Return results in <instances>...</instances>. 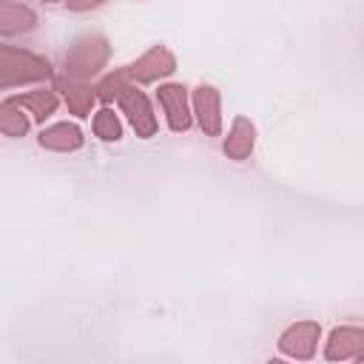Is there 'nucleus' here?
<instances>
[{"instance_id": "obj_1", "label": "nucleus", "mask_w": 364, "mask_h": 364, "mask_svg": "<svg viewBox=\"0 0 364 364\" xmlns=\"http://www.w3.org/2000/svg\"><path fill=\"white\" fill-rule=\"evenodd\" d=\"M94 91H97V97H100L102 102H114V100L119 102V108L125 111V117H128V122L134 125L136 136H145V139H148V136L156 134V117H154V111H151L148 97H145L134 82H128L119 71L102 77Z\"/></svg>"}, {"instance_id": "obj_2", "label": "nucleus", "mask_w": 364, "mask_h": 364, "mask_svg": "<svg viewBox=\"0 0 364 364\" xmlns=\"http://www.w3.org/2000/svg\"><path fill=\"white\" fill-rule=\"evenodd\" d=\"M51 77V63L31 54L20 51L11 46H0V88L6 85H20V82H37Z\"/></svg>"}, {"instance_id": "obj_3", "label": "nucleus", "mask_w": 364, "mask_h": 364, "mask_svg": "<svg viewBox=\"0 0 364 364\" xmlns=\"http://www.w3.org/2000/svg\"><path fill=\"white\" fill-rule=\"evenodd\" d=\"M105 60H108V40L105 37L91 34V37L77 40L68 48V54H65V80L85 82L94 74H100V68L105 65Z\"/></svg>"}, {"instance_id": "obj_4", "label": "nucleus", "mask_w": 364, "mask_h": 364, "mask_svg": "<svg viewBox=\"0 0 364 364\" xmlns=\"http://www.w3.org/2000/svg\"><path fill=\"white\" fill-rule=\"evenodd\" d=\"M173 68H176L173 54H171L165 46H154V48L145 51L136 63L119 68V74H122L128 82H154V80H159V77L173 74Z\"/></svg>"}, {"instance_id": "obj_5", "label": "nucleus", "mask_w": 364, "mask_h": 364, "mask_svg": "<svg viewBox=\"0 0 364 364\" xmlns=\"http://www.w3.org/2000/svg\"><path fill=\"white\" fill-rule=\"evenodd\" d=\"M156 97H159V105L165 108V117H168L171 131H188L191 128L188 88L179 85V82H168V85H159Z\"/></svg>"}, {"instance_id": "obj_6", "label": "nucleus", "mask_w": 364, "mask_h": 364, "mask_svg": "<svg viewBox=\"0 0 364 364\" xmlns=\"http://www.w3.org/2000/svg\"><path fill=\"white\" fill-rule=\"evenodd\" d=\"M318 324L316 321H299L293 327H287L279 338V350L290 358H313L316 353V341H318Z\"/></svg>"}, {"instance_id": "obj_7", "label": "nucleus", "mask_w": 364, "mask_h": 364, "mask_svg": "<svg viewBox=\"0 0 364 364\" xmlns=\"http://www.w3.org/2000/svg\"><path fill=\"white\" fill-rule=\"evenodd\" d=\"M193 114L199 119V128L208 136H219V131H222V111H219V91L213 85H199L193 91Z\"/></svg>"}, {"instance_id": "obj_8", "label": "nucleus", "mask_w": 364, "mask_h": 364, "mask_svg": "<svg viewBox=\"0 0 364 364\" xmlns=\"http://www.w3.org/2000/svg\"><path fill=\"white\" fill-rule=\"evenodd\" d=\"M330 361H344V358H361L364 355V330L358 327H336L330 341H327V353Z\"/></svg>"}, {"instance_id": "obj_9", "label": "nucleus", "mask_w": 364, "mask_h": 364, "mask_svg": "<svg viewBox=\"0 0 364 364\" xmlns=\"http://www.w3.org/2000/svg\"><path fill=\"white\" fill-rule=\"evenodd\" d=\"M37 142L48 151H77L82 148V131L74 122H57L40 131Z\"/></svg>"}, {"instance_id": "obj_10", "label": "nucleus", "mask_w": 364, "mask_h": 364, "mask_svg": "<svg viewBox=\"0 0 364 364\" xmlns=\"http://www.w3.org/2000/svg\"><path fill=\"white\" fill-rule=\"evenodd\" d=\"M253 139H256V131H253V122L247 117H236L233 125H230V134L225 139V154L236 162H245L253 151Z\"/></svg>"}, {"instance_id": "obj_11", "label": "nucleus", "mask_w": 364, "mask_h": 364, "mask_svg": "<svg viewBox=\"0 0 364 364\" xmlns=\"http://www.w3.org/2000/svg\"><path fill=\"white\" fill-rule=\"evenodd\" d=\"M37 26V14L14 0H0V34H20Z\"/></svg>"}, {"instance_id": "obj_12", "label": "nucleus", "mask_w": 364, "mask_h": 364, "mask_svg": "<svg viewBox=\"0 0 364 364\" xmlns=\"http://www.w3.org/2000/svg\"><path fill=\"white\" fill-rule=\"evenodd\" d=\"M57 88L65 94V102H68V111L74 117H88L91 111V102L97 100V91L85 82H77V80H60Z\"/></svg>"}, {"instance_id": "obj_13", "label": "nucleus", "mask_w": 364, "mask_h": 364, "mask_svg": "<svg viewBox=\"0 0 364 364\" xmlns=\"http://www.w3.org/2000/svg\"><path fill=\"white\" fill-rule=\"evenodd\" d=\"M11 100H14L20 108H28L37 122H43L46 117H51V114L57 111V102H60L51 88H37V91H28V94H17V97H11Z\"/></svg>"}, {"instance_id": "obj_14", "label": "nucleus", "mask_w": 364, "mask_h": 364, "mask_svg": "<svg viewBox=\"0 0 364 364\" xmlns=\"http://www.w3.org/2000/svg\"><path fill=\"white\" fill-rule=\"evenodd\" d=\"M26 131H28V117L20 111V105L14 100H3L0 102V134L23 136Z\"/></svg>"}, {"instance_id": "obj_15", "label": "nucleus", "mask_w": 364, "mask_h": 364, "mask_svg": "<svg viewBox=\"0 0 364 364\" xmlns=\"http://www.w3.org/2000/svg\"><path fill=\"white\" fill-rule=\"evenodd\" d=\"M94 134L100 139H105V142H117L122 136V125H119V119H117V114L111 108H100L94 114Z\"/></svg>"}, {"instance_id": "obj_16", "label": "nucleus", "mask_w": 364, "mask_h": 364, "mask_svg": "<svg viewBox=\"0 0 364 364\" xmlns=\"http://www.w3.org/2000/svg\"><path fill=\"white\" fill-rule=\"evenodd\" d=\"M65 3H68V9H71V11H88V9L102 6L105 0H65Z\"/></svg>"}, {"instance_id": "obj_17", "label": "nucleus", "mask_w": 364, "mask_h": 364, "mask_svg": "<svg viewBox=\"0 0 364 364\" xmlns=\"http://www.w3.org/2000/svg\"><path fill=\"white\" fill-rule=\"evenodd\" d=\"M46 3H57V0H46Z\"/></svg>"}]
</instances>
